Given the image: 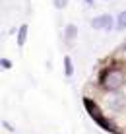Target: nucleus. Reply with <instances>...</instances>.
Instances as JSON below:
<instances>
[{
  "instance_id": "7",
  "label": "nucleus",
  "mask_w": 126,
  "mask_h": 134,
  "mask_svg": "<svg viewBox=\"0 0 126 134\" xmlns=\"http://www.w3.org/2000/svg\"><path fill=\"white\" fill-rule=\"evenodd\" d=\"M74 35H76V27L74 25H68V29H66V39H74Z\"/></svg>"
},
{
  "instance_id": "1",
  "label": "nucleus",
  "mask_w": 126,
  "mask_h": 134,
  "mask_svg": "<svg viewBox=\"0 0 126 134\" xmlns=\"http://www.w3.org/2000/svg\"><path fill=\"white\" fill-rule=\"evenodd\" d=\"M122 84H124V74L118 72V70H111L103 76V87L105 90H111V91L118 90Z\"/></svg>"
},
{
  "instance_id": "3",
  "label": "nucleus",
  "mask_w": 126,
  "mask_h": 134,
  "mask_svg": "<svg viewBox=\"0 0 126 134\" xmlns=\"http://www.w3.org/2000/svg\"><path fill=\"white\" fill-rule=\"evenodd\" d=\"M85 107H87V111H89V115H91L93 119H95L97 122H99L101 119H103V117H101V111H99V107H97V105L93 103V101H89V99H85Z\"/></svg>"
},
{
  "instance_id": "5",
  "label": "nucleus",
  "mask_w": 126,
  "mask_h": 134,
  "mask_svg": "<svg viewBox=\"0 0 126 134\" xmlns=\"http://www.w3.org/2000/svg\"><path fill=\"white\" fill-rule=\"evenodd\" d=\"M64 66H66V76H72V74H74V68H72V60H70L68 57L64 58Z\"/></svg>"
},
{
  "instance_id": "6",
  "label": "nucleus",
  "mask_w": 126,
  "mask_h": 134,
  "mask_svg": "<svg viewBox=\"0 0 126 134\" xmlns=\"http://www.w3.org/2000/svg\"><path fill=\"white\" fill-rule=\"evenodd\" d=\"M124 27H126V12L118 16V29H124Z\"/></svg>"
},
{
  "instance_id": "2",
  "label": "nucleus",
  "mask_w": 126,
  "mask_h": 134,
  "mask_svg": "<svg viewBox=\"0 0 126 134\" xmlns=\"http://www.w3.org/2000/svg\"><path fill=\"white\" fill-rule=\"evenodd\" d=\"M91 25L95 27V29H111V27H113V18L111 16H99V18H95V20L91 21Z\"/></svg>"
},
{
  "instance_id": "4",
  "label": "nucleus",
  "mask_w": 126,
  "mask_h": 134,
  "mask_svg": "<svg viewBox=\"0 0 126 134\" xmlns=\"http://www.w3.org/2000/svg\"><path fill=\"white\" fill-rule=\"evenodd\" d=\"M25 37H27V25H21L20 27V33H18V45H21L25 43Z\"/></svg>"
},
{
  "instance_id": "8",
  "label": "nucleus",
  "mask_w": 126,
  "mask_h": 134,
  "mask_svg": "<svg viewBox=\"0 0 126 134\" xmlns=\"http://www.w3.org/2000/svg\"><path fill=\"white\" fill-rule=\"evenodd\" d=\"M66 2H68V0H54L56 8H62V6H66Z\"/></svg>"
}]
</instances>
